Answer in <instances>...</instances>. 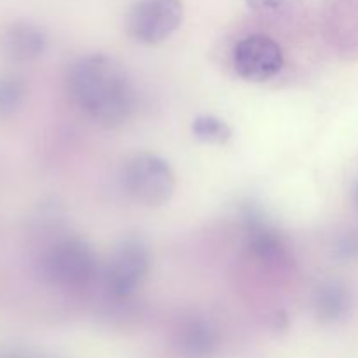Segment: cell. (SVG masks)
<instances>
[{"label": "cell", "instance_id": "obj_1", "mask_svg": "<svg viewBox=\"0 0 358 358\" xmlns=\"http://www.w3.org/2000/svg\"><path fill=\"white\" fill-rule=\"evenodd\" d=\"M70 100L101 128H117L133 115L136 93L126 70L105 55L84 56L66 77Z\"/></svg>", "mask_w": 358, "mask_h": 358}, {"label": "cell", "instance_id": "obj_2", "mask_svg": "<svg viewBox=\"0 0 358 358\" xmlns=\"http://www.w3.org/2000/svg\"><path fill=\"white\" fill-rule=\"evenodd\" d=\"M38 264L42 278L66 292L87 289L101 273L93 247L79 236L56 238L48 245Z\"/></svg>", "mask_w": 358, "mask_h": 358}, {"label": "cell", "instance_id": "obj_3", "mask_svg": "<svg viewBox=\"0 0 358 358\" xmlns=\"http://www.w3.org/2000/svg\"><path fill=\"white\" fill-rule=\"evenodd\" d=\"M152 268V254L140 236H126L115 245L107 264L101 266L100 282L114 303H128L140 290Z\"/></svg>", "mask_w": 358, "mask_h": 358}, {"label": "cell", "instance_id": "obj_4", "mask_svg": "<svg viewBox=\"0 0 358 358\" xmlns=\"http://www.w3.org/2000/svg\"><path fill=\"white\" fill-rule=\"evenodd\" d=\"M121 184L133 201L156 208L173 196L175 173L163 157L142 152L126 161L121 171Z\"/></svg>", "mask_w": 358, "mask_h": 358}, {"label": "cell", "instance_id": "obj_5", "mask_svg": "<svg viewBox=\"0 0 358 358\" xmlns=\"http://www.w3.org/2000/svg\"><path fill=\"white\" fill-rule=\"evenodd\" d=\"M182 21V0H136L126 17V30L138 44L156 45L170 38Z\"/></svg>", "mask_w": 358, "mask_h": 358}, {"label": "cell", "instance_id": "obj_6", "mask_svg": "<svg viewBox=\"0 0 358 358\" xmlns=\"http://www.w3.org/2000/svg\"><path fill=\"white\" fill-rule=\"evenodd\" d=\"M283 51L275 38L262 34L241 38L233 51V65L238 76L248 83H268L283 69Z\"/></svg>", "mask_w": 358, "mask_h": 358}, {"label": "cell", "instance_id": "obj_7", "mask_svg": "<svg viewBox=\"0 0 358 358\" xmlns=\"http://www.w3.org/2000/svg\"><path fill=\"white\" fill-rule=\"evenodd\" d=\"M243 233L247 248L262 264H282L289 257L282 234L257 208H247L243 212Z\"/></svg>", "mask_w": 358, "mask_h": 358}, {"label": "cell", "instance_id": "obj_8", "mask_svg": "<svg viewBox=\"0 0 358 358\" xmlns=\"http://www.w3.org/2000/svg\"><path fill=\"white\" fill-rule=\"evenodd\" d=\"M171 346L178 358H213L219 350V332L206 318H184L175 327Z\"/></svg>", "mask_w": 358, "mask_h": 358}, {"label": "cell", "instance_id": "obj_9", "mask_svg": "<svg viewBox=\"0 0 358 358\" xmlns=\"http://www.w3.org/2000/svg\"><path fill=\"white\" fill-rule=\"evenodd\" d=\"M352 294L345 283L327 280L313 294V311L317 318L325 324H336L350 313Z\"/></svg>", "mask_w": 358, "mask_h": 358}, {"label": "cell", "instance_id": "obj_10", "mask_svg": "<svg viewBox=\"0 0 358 358\" xmlns=\"http://www.w3.org/2000/svg\"><path fill=\"white\" fill-rule=\"evenodd\" d=\"M7 51L17 62L38 58L45 49V35L41 28L30 23H16L6 37Z\"/></svg>", "mask_w": 358, "mask_h": 358}, {"label": "cell", "instance_id": "obj_11", "mask_svg": "<svg viewBox=\"0 0 358 358\" xmlns=\"http://www.w3.org/2000/svg\"><path fill=\"white\" fill-rule=\"evenodd\" d=\"M191 131L198 142L208 143V145H224L233 136V129L224 119L206 114L198 115L192 121Z\"/></svg>", "mask_w": 358, "mask_h": 358}, {"label": "cell", "instance_id": "obj_12", "mask_svg": "<svg viewBox=\"0 0 358 358\" xmlns=\"http://www.w3.org/2000/svg\"><path fill=\"white\" fill-rule=\"evenodd\" d=\"M285 3V0H247V6L250 9L259 10V13H264V10H275L278 7H282Z\"/></svg>", "mask_w": 358, "mask_h": 358}, {"label": "cell", "instance_id": "obj_13", "mask_svg": "<svg viewBox=\"0 0 358 358\" xmlns=\"http://www.w3.org/2000/svg\"><path fill=\"white\" fill-rule=\"evenodd\" d=\"M0 358H34V357H30L28 353H23V352H9L0 355Z\"/></svg>", "mask_w": 358, "mask_h": 358}, {"label": "cell", "instance_id": "obj_14", "mask_svg": "<svg viewBox=\"0 0 358 358\" xmlns=\"http://www.w3.org/2000/svg\"><path fill=\"white\" fill-rule=\"evenodd\" d=\"M353 203H355V208L358 210V182L355 184V189H353Z\"/></svg>", "mask_w": 358, "mask_h": 358}]
</instances>
